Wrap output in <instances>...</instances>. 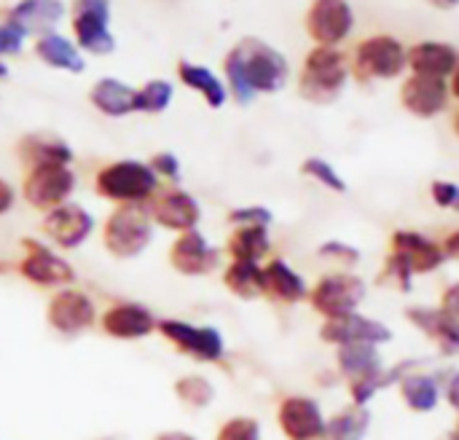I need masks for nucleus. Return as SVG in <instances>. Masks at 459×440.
<instances>
[{
	"mask_svg": "<svg viewBox=\"0 0 459 440\" xmlns=\"http://www.w3.org/2000/svg\"><path fill=\"white\" fill-rule=\"evenodd\" d=\"M22 258L16 261V274L38 288V290H62V288H73L78 274L75 266L65 258V253H59L56 247L35 239V237H24L22 242Z\"/></svg>",
	"mask_w": 459,
	"mask_h": 440,
	"instance_id": "obj_4",
	"label": "nucleus"
},
{
	"mask_svg": "<svg viewBox=\"0 0 459 440\" xmlns=\"http://www.w3.org/2000/svg\"><path fill=\"white\" fill-rule=\"evenodd\" d=\"M161 188V180L148 161L118 159L97 169L94 194L113 207H145L151 196Z\"/></svg>",
	"mask_w": 459,
	"mask_h": 440,
	"instance_id": "obj_2",
	"label": "nucleus"
},
{
	"mask_svg": "<svg viewBox=\"0 0 459 440\" xmlns=\"http://www.w3.org/2000/svg\"><path fill=\"white\" fill-rule=\"evenodd\" d=\"M134 97H137V89L121 83L118 78H102L89 91V102L110 118L134 113Z\"/></svg>",
	"mask_w": 459,
	"mask_h": 440,
	"instance_id": "obj_25",
	"label": "nucleus"
},
{
	"mask_svg": "<svg viewBox=\"0 0 459 440\" xmlns=\"http://www.w3.org/2000/svg\"><path fill=\"white\" fill-rule=\"evenodd\" d=\"M97 328L108 339H116V341H143V339L156 333L159 317H156V312L148 304L121 298V301L108 304L100 312Z\"/></svg>",
	"mask_w": 459,
	"mask_h": 440,
	"instance_id": "obj_12",
	"label": "nucleus"
},
{
	"mask_svg": "<svg viewBox=\"0 0 459 440\" xmlns=\"http://www.w3.org/2000/svg\"><path fill=\"white\" fill-rule=\"evenodd\" d=\"M35 54H38L46 65L59 67V70H67V73H83V67H86V62L81 59L78 48H75L67 38H62V35H56V32L40 35L38 43H35Z\"/></svg>",
	"mask_w": 459,
	"mask_h": 440,
	"instance_id": "obj_30",
	"label": "nucleus"
},
{
	"mask_svg": "<svg viewBox=\"0 0 459 440\" xmlns=\"http://www.w3.org/2000/svg\"><path fill=\"white\" fill-rule=\"evenodd\" d=\"M441 250H444L446 258H452V261H457L459 263V229L457 231H452V234L441 242Z\"/></svg>",
	"mask_w": 459,
	"mask_h": 440,
	"instance_id": "obj_46",
	"label": "nucleus"
},
{
	"mask_svg": "<svg viewBox=\"0 0 459 440\" xmlns=\"http://www.w3.org/2000/svg\"><path fill=\"white\" fill-rule=\"evenodd\" d=\"M452 94L459 99V67L455 70V81H452Z\"/></svg>",
	"mask_w": 459,
	"mask_h": 440,
	"instance_id": "obj_50",
	"label": "nucleus"
},
{
	"mask_svg": "<svg viewBox=\"0 0 459 440\" xmlns=\"http://www.w3.org/2000/svg\"><path fill=\"white\" fill-rule=\"evenodd\" d=\"M62 16H65L62 0H22L11 11L13 22H19L27 32H40V35H46Z\"/></svg>",
	"mask_w": 459,
	"mask_h": 440,
	"instance_id": "obj_28",
	"label": "nucleus"
},
{
	"mask_svg": "<svg viewBox=\"0 0 459 440\" xmlns=\"http://www.w3.org/2000/svg\"><path fill=\"white\" fill-rule=\"evenodd\" d=\"M97 440H113V438H97Z\"/></svg>",
	"mask_w": 459,
	"mask_h": 440,
	"instance_id": "obj_55",
	"label": "nucleus"
},
{
	"mask_svg": "<svg viewBox=\"0 0 459 440\" xmlns=\"http://www.w3.org/2000/svg\"><path fill=\"white\" fill-rule=\"evenodd\" d=\"M100 320V309L94 304V298L81 290V288H62L54 290L48 296L46 304V325L65 336V339H75L86 331H91Z\"/></svg>",
	"mask_w": 459,
	"mask_h": 440,
	"instance_id": "obj_8",
	"label": "nucleus"
},
{
	"mask_svg": "<svg viewBox=\"0 0 459 440\" xmlns=\"http://www.w3.org/2000/svg\"><path fill=\"white\" fill-rule=\"evenodd\" d=\"M430 194H433V202L438 207H455L459 199V185L457 183H449V180H436L430 185Z\"/></svg>",
	"mask_w": 459,
	"mask_h": 440,
	"instance_id": "obj_43",
	"label": "nucleus"
},
{
	"mask_svg": "<svg viewBox=\"0 0 459 440\" xmlns=\"http://www.w3.org/2000/svg\"><path fill=\"white\" fill-rule=\"evenodd\" d=\"M156 237L145 207H113L100 223V239L110 258L134 261L140 258Z\"/></svg>",
	"mask_w": 459,
	"mask_h": 440,
	"instance_id": "obj_3",
	"label": "nucleus"
},
{
	"mask_svg": "<svg viewBox=\"0 0 459 440\" xmlns=\"http://www.w3.org/2000/svg\"><path fill=\"white\" fill-rule=\"evenodd\" d=\"M13 207H16V188L5 177H0V218H5Z\"/></svg>",
	"mask_w": 459,
	"mask_h": 440,
	"instance_id": "obj_45",
	"label": "nucleus"
},
{
	"mask_svg": "<svg viewBox=\"0 0 459 440\" xmlns=\"http://www.w3.org/2000/svg\"><path fill=\"white\" fill-rule=\"evenodd\" d=\"M212 440H264V430L253 417H231L218 427Z\"/></svg>",
	"mask_w": 459,
	"mask_h": 440,
	"instance_id": "obj_36",
	"label": "nucleus"
},
{
	"mask_svg": "<svg viewBox=\"0 0 459 440\" xmlns=\"http://www.w3.org/2000/svg\"><path fill=\"white\" fill-rule=\"evenodd\" d=\"M223 253L229 255V261H253V263H261L272 253L269 229H258V226L234 229L229 234V239H226Z\"/></svg>",
	"mask_w": 459,
	"mask_h": 440,
	"instance_id": "obj_27",
	"label": "nucleus"
},
{
	"mask_svg": "<svg viewBox=\"0 0 459 440\" xmlns=\"http://www.w3.org/2000/svg\"><path fill=\"white\" fill-rule=\"evenodd\" d=\"M406 320L414 328H420L444 355H459V331L441 309L411 306V309H406Z\"/></svg>",
	"mask_w": 459,
	"mask_h": 440,
	"instance_id": "obj_23",
	"label": "nucleus"
},
{
	"mask_svg": "<svg viewBox=\"0 0 459 440\" xmlns=\"http://www.w3.org/2000/svg\"><path fill=\"white\" fill-rule=\"evenodd\" d=\"M325 414L315 398L288 395L277 406V425L288 440H323Z\"/></svg>",
	"mask_w": 459,
	"mask_h": 440,
	"instance_id": "obj_15",
	"label": "nucleus"
},
{
	"mask_svg": "<svg viewBox=\"0 0 459 440\" xmlns=\"http://www.w3.org/2000/svg\"><path fill=\"white\" fill-rule=\"evenodd\" d=\"M446 440H459V419H457V425H455V430L446 436Z\"/></svg>",
	"mask_w": 459,
	"mask_h": 440,
	"instance_id": "obj_51",
	"label": "nucleus"
},
{
	"mask_svg": "<svg viewBox=\"0 0 459 440\" xmlns=\"http://www.w3.org/2000/svg\"><path fill=\"white\" fill-rule=\"evenodd\" d=\"M167 261L183 277H207L223 266V250L215 247L199 229H194L172 239Z\"/></svg>",
	"mask_w": 459,
	"mask_h": 440,
	"instance_id": "obj_13",
	"label": "nucleus"
},
{
	"mask_svg": "<svg viewBox=\"0 0 459 440\" xmlns=\"http://www.w3.org/2000/svg\"><path fill=\"white\" fill-rule=\"evenodd\" d=\"M371 425V414L366 406H347L325 422L323 440H360Z\"/></svg>",
	"mask_w": 459,
	"mask_h": 440,
	"instance_id": "obj_33",
	"label": "nucleus"
},
{
	"mask_svg": "<svg viewBox=\"0 0 459 440\" xmlns=\"http://www.w3.org/2000/svg\"><path fill=\"white\" fill-rule=\"evenodd\" d=\"M151 169L156 172L159 180H167L169 185H178L180 177H183V169H180V159L172 153V151H159L151 156Z\"/></svg>",
	"mask_w": 459,
	"mask_h": 440,
	"instance_id": "obj_40",
	"label": "nucleus"
},
{
	"mask_svg": "<svg viewBox=\"0 0 459 440\" xmlns=\"http://www.w3.org/2000/svg\"><path fill=\"white\" fill-rule=\"evenodd\" d=\"M226 220L234 226V229H242V226H258V229H269L274 215L269 207H261V204H247V207H234Z\"/></svg>",
	"mask_w": 459,
	"mask_h": 440,
	"instance_id": "obj_39",
	"label": "nucleus"
},
{
	"mask_svg": "<svg viewBox=\"0 0 459 440\" xmlns=\"http://www.w3.org/2000/svg\"><path fill=\"white\" fill-rule=\"evenodd\" d=\"M406 67V51L393 35H374L358 46L355 75L360 81L395 78Z\"/></svg>",
	"mask_w": 459,
	"mask_h": 440,
	"instance_id": "obj_14",
	"label": "nucleus"
},
{
	"mask_svg": "<svg viewBox=\"0 0 459 440\" xmlns=\"http://www.w3.org/2000/svg\"><path fill=\"white\" fill-rule=\"evenodd\" d=\"M317 255L320 258H325V261H333V263H339V266H355L358 261H360V253L352 247V245H344V242H325L320 250H317Z\"/></svg>",
	"mask_w": 459,
	"mask_h": 440,
	"instance_id": "obj_42",
	"label": "nucleus"
},
{
	"mask_svg": "<svg viewBox=\"0 0 459 440\" xmlns=\"http://www.w3.org/2000/svg\"><path fill=\"white\" fill-rule=\"evenodd\" d=\"M19 161L30 169V167H38V164H65L70 167L73 164V148L56 137V134H48V132H32L27 137L19 140Z\"/></svg>",
	"mask_w": 459,
	"mask_h": 440,
	"instance_id": "obj_22",
	"label": "nucleus"
},
{
	"mask_svg": "<svg viewBox=\"0 0 459 440\" xmlns=\"http://www.w3.org/2000/svg\"><path fill=\"white\" fill-rule=\"evenodd\" d=\"M223 70L239 105H250L255 94H272L288 81L285 56L258 38H242L226 54Z\"/></svg>",
	"mask_w": 459,
	"mask_h": 440,
	"instance_id": "obj_1",
	"label": "nucleus"
},
{
	"mask_svg": "<svg viewBox=\"0 0 459 440\" xmlns=\"http://www.w3.org/2000/svg\"><path fill=\"white\" fill-rule=\"evenodd\" d=\"M307 30L320 46H333L350 35L352 8L347 0H315L307 16Z\"/></svg>",
	"mask_w": 459,
	"mask_h": 440,
	"instance_id": "obj_18",
	"label": "nucleus"
},
{
	"mask_svg": "<svg viewBox=\"0 0 459 440\" xmlns=\"http://www.w3.org/2000/svg\"><path fill=\"white\" fill-rule=\"evenodd\" d=\"M145 212H148V218H151V223L156 229L172 231L175 237L199 229L202 215H204L199 199L194 194H188L186 188H180V185L159 188L151 196V202L145 204Z\"/></svg>",
	"mask_w": 459,
	"mask_h": 440,
	"instance_id": "obj_11",
	"label": "nucleus"
},
{
	"mask_svg": "<svg viewBox=\"0 0 459 440\" xmlns=\"http://www.w3.org/2000/svg\"><path fill=\"white\" fill-rule=\"evenodd\" d=\"M390 253H395L414 274H430L446 261L438 242L409 229H401L390 237Z\"/></svg>",
	"mask_w": 459,
	"mask_h": 440,
	"instance_id": "obj_19",
	"label": "nucleus"
},
{
	"mask_svg": "<svg viewBox=\"0 0 459 440\" xmlns=\"http://www.w3.org/2000/svg\"><path fill=\"white\" fill-rule=\"evenodd\" d=\"M455 132H457V137H459V113L455 116Z\"/></svg>",
	"mask_w": 459,
	"mask_h": 440,
	"instance_id": "obj_53",
	"label": "nucleus"
},
{
	"mask_svg": "<svg viewBox=\"0 0 459 440\" xmlns=\"http://www.w3.org/2000/svg\"><path fill=\"white\" fill-rule=\"evenodd\" d=\"M449 91L444 78H430V75H411L403 83L401 102L406 110H411L420 118H433L446 108Z\"/></svg>",
	"mask_w": 459,
	"mask_h": 440,
	"instance_id": "obj_21",
	"label": "nucleus"
},
{
	"mask_svg": "<svg viewBox=\"0 0 459 440\" xmlns=\"http://www.w3.org/2000/svg\"><path fill=\"white\" fill-rule=\"evenodd\" d=\"M379 366H382V360H379V352L374 344H347V347H339V352H336V368L350 382L379 368Z\"/></svg>",
	"mask_w": 459,
	"mask_h": 440,
	"instance_id": "obj_34",
	"label": "nucleus"
},
{
	"mask_svg": "<svg viewBox=\"0 0 459 440\" xmlns=\"http://www.w3.org/2000/svg\"><path fill=\"white\" fill-rule=\"evenodd\" d=\"M366 298V282L355 274L347 272H331L323 274L312 288H309V306L323 315L325 320H339L347 315H355L358 306Z\"/></svg>",
	"mask_w": 459,
	"mask_h": 440,
	"instance_id": "obj_9",
	"label": "nucleus"
},
{
	"mask_svg": "<svg viewBox=\"0 0 459 440\" xmlns=\"http://www.w3.org/2000/svg\"><path fill=\"white\" fill-rule=\"evenodd\" d=\"M320 339L325 344L347 347V344H387L393 341V331L385 323H377L371 317H363L360 312L339 317V320H325L320 328Z\"/></svg>",
	"mask_w": 459,
	"mask_h": 440,
	"instance_id": "obj_17",
	"label": "nucleus"
},
{
	"mask_svg": "<svg viewBox=\"0 0 459 440\" xmlns=\"http://www.w3.org/2000/svg\"><path fill=\"white\" fill-rule=\"evenodd\" d=\"M223 288L242 298V301H255L264 298V263L253 261H229L223 266Z\"/></svg>",
	"mask_w": 459,
	"mask_h": 440,
	"instance_id": "obj_26",
	"label": "nucleus"
},
{
	"mask_svg": "<svg viewBox=\"0 0 459 440\" xmlns=\"http://www.w3.org/2000/svg\"><path fill=\"white\" fill-rule=\"evenodd\" d=\"M377 282L409 293V290H411V282H414V272H411L395 253H390V255L385 258V266H382V274L377 277Z\"/></svg>",
	"mask_w": 459,
	"mask_h": 440,
	"instance_id": "obj_38",
	"label": "nucleus"
},
{
	"mask_svg": "<svg viewBox=\"0 0 459 440\" xmlns=\"http://www.w3.org/2000/svg\"><path fill=\"white\" fill-rule=\"evenodd\" d=\"M301 172H304L307 177L317 180L320 185H325V188L336 191V194H344V191H347V183L342 180V175H339V172L325 161V159H320V156L307 159V161L301 164Z\"/></svg>",
	"mask_w": 459,
	"mask_h": 440,
	"instance_id": "obj_37",
	"label": "nucleus"
},
{
	"mask_svg": "<svg viewBox=\"0 0 459 440\" xmlns=\"http://www.w3.org/2000/svg\"><path fill=\"white\" fill-rule=\"evenodd\" d=\"M78 188V177L73 167L65 164H38L24 172L22 180V199L27 207L38 212H48L65 202H73V194Z\"/></svg>",
	"mask_w": 459,
	"mask_h": 440,
	"instance_id": "obj_6",
	"label": "nucleus"
},
{
	"mask_svg": "<svg viewBox=\"0 0 459 440\" xmlns=\"http://www.w3.org/2000/svg\"><path fill=\"white\" fill-rule=\"evenodd\" d=\"M153 440H202V438H196L194 433H186V430H164V433H159Z\"/></svg>",
	"mask_w": 459,
	"mask_h": 440,
	"instance_id": "obj_48",
	"label": "nucleus"
},
{
	"mask_svg": "<svg viewBox=\"0 0 459 440\" xmlns=\"http://www.w3.org/2000/svg\"><path fill=\"white\" fill-rule=\"evenodd\" d=\"M156 333L183 358L202 366H221L226 360V339L215 325H199L180 317H159Z\"/></svg>",
	"mask_w": 459,
	"mask_h": 440,
	"instance_id": "obj_5",
	"label": "nucleus"
},
{
	"mask_svg": "<svg viewBox=\"0 0 459 440\" xmlns=\"http://www.w3.org/2000/svg\"><path fill=\"white\" fill-rule=\"evenodd\" d=\"M24 35H27V30L19 22H13L11 16L5 22H0V56L19 54L24 46Z\"/></svg>",
	"mask_w": 459,
	"mask_h": 440,
	"instance_id": "obj_41",
	"label": "nucleus"
},
{
	"mask_svg": "<svg viewBox=\"0 0 459 440\" xmlns=\"http://www.w3.org/2000/svg\"><path fill=\"white\" fill-rule=\"evenodd\" d=\"M172 393H175V398H178L186 409H191V411H204V409H210V406L215 403V398H218V390H215L212 379L204 376V374H186V376H180V379L172 384Z\"/></svg>",
	"mask_w": 459,
	"mask_h": 440,
	"instance_id": "obj_32",
	"label": "nucleus"
},
{
	"mask_svg": "<svg viewBox=\"0 0 459 440\" xmlns=\"http://www.w3.org/2000/svg\"><path fill=\"white\" fill-rule=\"evenodd\" d=\"M438 309L452 320V325L459 331V282L446 288V293L441 296V306Z\"/></svg>",
	"mask_w": 459,
	"mask_h": 440,
	"instance_id": "obj_44",
	"label": "nucleus"
},
{
	"mask_svg": "<svg viewBox=\"0 0 459 440\" xmlns=\"http://www.w3.org/2000/svg\"><path fill=\"white\" fill-rule=\"evenodd\" d=\"M344 81H347L344 54L333 51L331 46H317L315 51L307 54L299 91L304 99L325 105L339 97V91L344 89Z\"/></svg>",
	"mask_w": 459,
	"mask_h": 440,
	"instance_id": "obj_7",
	"label": "nucleus"
},
{
	"mask_svg": "<svg viewBox=\"0 0 459 440\" xmlns=\"http://www.w3.org/2000/svg\"><path fill=\"white\" fill-rule=\"evenodd\" d=\"M457 51L446 43H417L406 54V65H411L414 75L446 78L457 70Z\"/></svg>",
	"mask_w": 459,
	"mask_h": 440,
	"instance_id": "obj_24",
	"label": "nucleus"
},
{
	"mask_svg": "<svg viewBox=\"0 0 459 440\" xmlns=\"http://www.w3.org/2000/svg\"><path fill=\"white\" fill-rule=\"evenodd\" d=\"M73 11V32L78 46L91 54H110L116 48V40L108 30L110 0H75Z\"/></svg>",
	"mask_w": 459,
	"mask_h": 440,
	"instance_id": "obj_16",
	"label": "nucleus"
},
{
	"mask_svg": "<svg viewBox=\"0 0 459 440\" xmlns=\"http://www.w3.org/2000/svg\"><path fill=\"white\" fill-rule=\"evenodd\" d=\"M455 210H459V199H457V204H455Z\"/></svg>",
	"mask_w": 459,
	"mask_h": 440,
	"instance_id": "obj_54",
	"label": "nucleus"
},
{
	"mask_svg": "<svg viewBox=\"0 0 459 440\" xmlns=\"http://www.w3.org/2000/svg\"><path fill=\"white\" fill-rule=\"evenodd\" d=\"M430 5H436V8H455L459 0H428Z\"/></svg>",
	"mask_w": 459,
	"mask_h": 440,
	"instance_id": "obj_49",
	"label": "nucleus"
},
{
	"mask_svg": "<svg viewBox=\"0 0 459 440\" xmlns=\"http://www.w3.org/2000/svg\"><path fill=\"white\" fill-rule=\"evenodd\" d=\"M97 231V218L91 210H86L78 202H65L54 210H48L40 220L43 239L56 247L59 253H73L83 247Z\"/></svg>",
	"mask_w": 459,
	"mask_h": 440,
	"instance_id": "obj_10",
	"label": "nucleus"
},
{
	"mask_svg": "<svg viewBox=\"0 0 459 440\" xmlns=\"http://www.w3.org/2000/svg\"><path fill=\"white\" fill-rule=\"evenodd\" d=\"M172 83L169 81H148L143 89H137V97H134V110L137 113H164L172 102Z\"/></svg>",
	"mask_w": 459,
	"mask_h": 440,
	"instance_id": "obj_35",
	"label": "nucleus"
},
{
	"mask_svg": "<svg viewBox=\"0 0 459 440\" xmlns=\"http://www.w3.org/2000/svg\"><path fill=\"white\" fill-rule=\"evenodd\" d=\"M307 296H309V285L288 261L269 258L264 263V298L280 306H296L307 301Z\"/></svg>",
	"mask_w": 459,
	"mask_h": 440,
	"instance_id": "obj_20",
	"label": "nucleus"
},
{
	"mask_svg": "<svg viewBox=\"0 0 459 440\" xmlns=\"http://www.w3.org/2000/svg\"><path fill=\"white\" fill-rule=\"evenodd\" d=\"M401 398L403 403L417 411V414H428L438 406L441 401V387H438V379L430 376V374H420V371H411L401 379Z\"/></svg>",
	"mask_w": 459,
	"mask_h": 440,
	"instance_id": "obj_29",
	"label": "nucleus"
},
{
	"mask_svg": "<svg viewBox=\"0 0 459 440\" xmlns=\"http://www.w3.org/2000/svg\"><path fill=\"white\" fill-rule=\"evenodd\" d=\"M446 401H449V406L459 414V374H455L449 379V384H446Z\"/></svg>",
	"mask_w": 459,
	"mask_h": 440,
	"instance_id": "obj_47",
	"label": "nucleus"
},
{
	"mask_svg": "<svg viewBox=\"0 0 459 440\" xmlns=\"http://www.w3.org/2000/svg\"><path fill=\"white\" fill-rule=\"evenodd\" d=\"M178 78L188 89L199 91L210 108H223V102H226V86L218 81V75L212 70H207L202 65H194V62H180L178 65Z\"/></svg>",
	"mask_w": 459,
	"mask_h": 440,
	"instance_id": "obj_31",
	"label": "nucleus"
},
{
	"mask_svg": "<svg viewBox=\"0 0 459 440\" xmlns=\"http://www.w3.org/2000/svg\"><path fill=\"white\" fill-rule=\"evenodd\" d=\"M5 75H8V67H5V65L0 62V78H5Z\"/></svg>",
	"mask_w": 459,
	"mask_h": 440,
	"instance_id": "obj_52",
	"label": "nucleus"
}]
</instances>
